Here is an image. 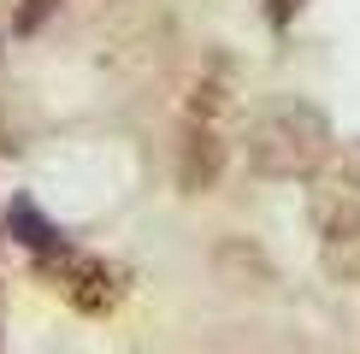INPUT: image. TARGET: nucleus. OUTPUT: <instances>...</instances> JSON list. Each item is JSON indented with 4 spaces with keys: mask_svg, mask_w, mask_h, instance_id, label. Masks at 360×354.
Instances as JSON below:
<instances>
[{
    "mask_svg": "<svg viewBox=\"0 0 360 354\" xmlns=\"http://www.w3.org/2000/svg\"><path fill=\"white\" fill-rule=\"evenodd\" d=\"M331 118H325L313 100L302 95H272L248 112L243 124V159L254 177L266 183H295V177H313L331 159Z\"/></svg>",
    "mask_w": 360,
    "mask_h": 354,
    "instance_id": "obj_1",
    "label": "nucleus"
},
{
    "mask_svg": "<svg viewBox=\"0 0 360 354\" xmlns=\"http://www.w3.org/2000/svg\"><path fill=\"white\" fill-rule=\"evenodd\" d=\"M53 6H59V0H24V6H18V18H12V29H18V36H36V29H41V18H48Z\"/></svg>",
    "mask_w": 360,
    "mask_h": 354,
    "instance_id": "obj_7",
    "label": "nucleus"
},
{
    "mask_svg": "<svg viewBox=\"0 0 360 354\" xmlns=\"http://www.w3.org/2000/svg\"><path fill=\"white\" fill-rule=\"evenodd\" d=\"M307 218H313V230H319V242H337V236L360 230V142L331 148V159L313 171Z\"/></svg>",
    "mask_w": 360,
    "mask_h": 354,
    "instance_id": "obj_2",
    "label": "nucleus"
},
{
    "mask_svg": "<svg viewBox=\"0 0 360 354\" xmlns=\"http://www.w3.org/2000/svg\"><path fill=\"white\" fill-rule=\"evenodd\" d=\"M6 236H12V242H24L30 254H59V248H65V230H59L30 195H12L6 201Z\"/></svg>",
    "mask_w": 360,
    "mask_h": 354,
    "instance_id": "obj_5",
    "label": "nucleus"
},
{
    "mask_svg": "<svg viewBox=\"0 0 360 354\" xmlns=\"http://www.w3.org/2000/svg\"><path fill=\"white\" fill-rule=\"evenodd\" d=\"M325 272L342 277V284H360V230H354V236H337V242H325Z\"/></svg>",
    "mask_w": 360,
    "mask_h": 354,
    "instance_id": "obj_6",
    "label": "nucleus"
},
{
    "mask_svg": "<svg viewBox=\"0 0 360 354\" xmlns=\"http://www.w3.org/2000/svg\"><path fill=\"white\" fill-rule=\"evenodd\" d=\"M36 272L65 295L77 313H112L118 295H124V277L112 272L101 254H83V248H59V254H36Z\"/></svg>",
    "mask_w": 360,
    "mask_h": 354,
    "instance_id": "obj_3",
    "label": "nucleus"
},
{
    "mask_svg": "<svg viewBox=\"0 0 360 354\" xmlns=\"http://www.w3.org/2000/svg\"><path fill=\"white\" fill-rule=\"evenodd\" d=\"M219 171H224L219 124L195 112V124L184 130V148H177V183H184L189 195H201V189H213V183H219Z\"/></svg>",
    "mask_w": 360,
    "mask_h": 354,
    "instance_id": "obj_4",
    "label": "nucleus"
},
{
    "mask_svg": "<svg viewBox=\"0 0 360 354\" xmlns=\"http://www.w3.org/2000/svg\"><path fill=\"white\" fill-rule=\"evenodd\" d=\"M295 12H302V0H266V18H272V29H283Z\"/></svg>",
    "mask_w": 360,
    "mask_h": 354,
    "instance_id": "obj_8",
    "label": "nucleus"
}]
</instances>
